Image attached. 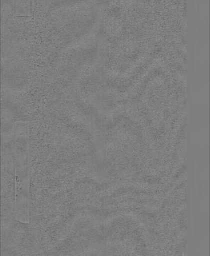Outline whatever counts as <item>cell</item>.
<instances>
[{
  "label": "cell",
  "mask_w": 210,
  "mask_h": 256,
  "mask_svg": "<svg viewBox=\"0 0 210 256\" xmlns=\"http://www.w3.org/2000/svg\"><path fill=\"white\" fill-rule=\"evenodd\" d=\"M15 136H29V122H17L14 124L13 129Z\"/></svg>",
  "instance_id": "cell-1"
},
{
  "label": "cell",
  "mask_w": 210,
  "mask_h": 256,
  "mask_svg": "<svg viewBox=\"0 0 210 256\" xmlns=\"http://www.w3.org/2000/svg\"><path fill=\"white\" fill-rule=\"evenodd\" d=\"M16 13L19 16H28L30 13V0H16Z\"/></svg>",
  "instance_id": "cell-2"
}]
</instances>
